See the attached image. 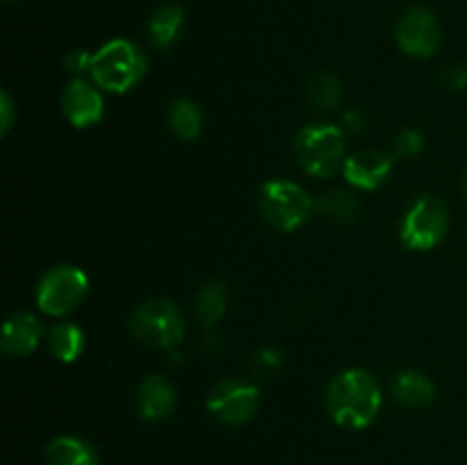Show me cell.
<instances>
[{
  "label": "cell",
  "mask_w": 467,
  "mask_h": 465,
  "mask_svg": "<svg viewBox=\"0 0 467 465\" xmlns=\"http://www.w3.org/2000/svg\"><path fill=\"white\" fill-rule=\"evenodd\" d=\"M381 404V386L377 377L363 367L345 369L328 383L327 408L337 427H369L377 419Z\"/></svg>",
  "instance_id": "1"
},
{
  "label": "cell",
  "mask_w": 467,
  "mask_h": 465,
  "mask_svg": "<svg viewBox=\"0 0 467 465\" xmlns=\"http://www.w3.org/2000/svg\"><path fill=\"white\" fill-rule=\"evenodd\" d=\"M149 71V59L140 44L130 39H112L91 57V82L109 94H126L141 82Z\"/></svg>",
  "instance_id": "2"
},
{
  "label": "cell",
  "mask_w": 467,
  "mask_h": 465,
  "mask_svg": "<svg viewBox=\"0 0 467 465\" xmlns=\"http://www.w3.org/2000/svg\"><path fill=\"white\" fill-rule=\"evenodd\" d=\"M347 141L342 128L327 121L308 123L295 140V155L299 167L308 176L328 178L342 169L347 155Z\"/></svg>",
  "instance_id": "3"
},
{
  "label": "cell",
  "mask_w": 467,
  "mask_h": 465,
  "mask_svg": "<svg viewBox=\"0 0 467 465\" xmlns=\"http://www.w3.org/2000/svg\"><path fill=\"white\" fill-rule=\"evenodd\" d=\"M130 333L141 345L153 349H176L185 336V319L181 308L169 299H149L130 315Z\"/></svg>",
  "instance_id": "4"
},
{
  "label": "cell",
  "mask_w": 467,
  "mask_h": 465,
  "mask_svg": "<svg viewBox=\"0 0 467 465\" xmlns=\"http://www.w3.org/2000/svg\"><path fill=\"white\" fill-rule=\"evenodd\" d=\"M258 210L269 226L281 232H292L308 222L315 201L296 182L269 181L260 187Z\"/></svg>",
  "instance_id": "5"
},
{
  "label": "cell",
  "mask_w": 467,
  "mask_h": 465,
  "mask_svg": "<svg viewBox=\"0 0 467 465\" xmlns=\"http://www.w3.org/2000/svg\"><path fill=\"white\" fill-rule=\"evenodd\" d=\"M89 292V278L76 264H57L36 283V305L50 317H67L80 308Z\"/></svg>",
  "instance_id": "6"
},
{
  "label": "cell",
  "mask_w": 467,
  "mask_h": 465,
  "mask_svg": "<svg viewBox=\"0 0 467 465\" xmlns=\"http://www.w3.org/2000/svg\"><path fill=\"white\" fill-rule=\"evenodd\" d=\"M450 228V212L438 196L422 194L406 208L400 223L404 246L413 251H429L441 244Z\"/></svg>",
  "instance_id": "7"
},
{
  "label": "cell",
  "mask_w": 467,
  "mask_h": 465,
  "mask_svg": "<svg viewBox=\"0 0 467 465\" xmlns=\"http://www.w3.org/2000/svg\"><path fill=\"white\" fill-rule=\"evenodd\" d=\"M260 390L255 383L242 378H223L210 390L208 410L223 424H244L258 410Z\"/></svg>",
  "instance_id": "8"
},
{
  "label": "cell",
  "mask_w": 467,
  "mask_h": 465,
  "mask_svg": "<svg viewBox=\"0 0 467 465\" xmlns=\"http://www.w3.org/2000/svg\"><path fill=\"white\" fill-rule=\"evenodd\" d=\"M397 44L406 55L418 59L431 57L441 46V23L427 7H413L397 23Z\"/></svg>",
  "instance_id": "9"
},
{
  "label": "cell",
  "mask_w": 467,
  "mask_h": 465,
  "mask_svg": "<svg viewBox=\"0 0 467 465\" xmlns=\"http://www.w3.org/2000/svg\"><path fill=\"white\" fill-rule=\"evenodd\" d=\"M62 112L73 128L96 126L105 114L100 87L85 78H73L62 94Z\"/></svg>",
  "instance_id": "10"
},
{
  "label": "cell",
  "mask_w": 467,
  "mask_h": 465,
  "mask_svg": "<svg viewBox=\"0 0 467 465\" xmlns=\"http://www.w3.org/2000/svg\"><path fill=\"white\" fill-rule=\"evenodd\" d=\"M342 173H345L347 182L358 190L372 191L386 185L388 178L392 173V158L383 155L381 150L365 149L358 153L349 155L342 164Z\"/></svg>",
  "instance_id": "11"
},
{
  "label": "cell",
  "mask_w": 467,
  "mask_h": 465,
  "mask_svg": "<svg viewBox=\"0 0 467 465\" xmlns=\"http://www.w3.org/2000/svg\"><path fill=\"white\" fill-rule=\"evenodd\" d=\"M44 328L36 315L16 310L3 324V351L9 356H30L39 346Z\"/></svg>",
  "instance_id": "12"
},
{
  "label": "cell",
  "mask_w": 467,
  "mask_h": 465,
  "mask_svg": "<svg viewBox=\"0 0 467 465\" xmlns=\"http://www.w3.org/2000/svg\"><path fill=\"white\" fill-rule=\"evenodd\" d=\"M137 406L146 422H162L176 408V390L162 374H153L141 381L140 392H137Z\"/></svg>",
  "instance_id": "13"
},
{
  "label": "cell",
  "mask_w": 467,
  "mask_h": 465,
  "mask_svg": "<svg viewBox=\"0 0 467 465\" xmlns=\"http://www.w3.org/2000/svg\"><path fill=\"white\" fill-rule=\"evenodd\" d=\"M392 397L406 408H424L436 397V386L420 369H404L392 378Z\"/></svg>",
  "instance_id": "14"
},
{
  "label": "cell",
  "mask_w": 467,
  "mask_h": 465,
  "mask_svg": "<svg viewBox=\"0 0 467 465\" xmlns=\"http://www.w3.org/2000/svg\"><path fill=\"white\" fill-rule=\"evenodd\" d=\"M185 27V12L178 5H162L149 21V39L158 50H171Z\"/></svg>",
  "instance_id": "15"
},
{
  "label": "cell",
  "mask_w": 467,
  "mask_h": 465,
  "mask_svg": "<svg viewBox=\"0 0 467 465\" xmlns=\"http://www.w3.org/2000/svg\"><path fill=\"white\" fill-rule=\"evenodd\" d=\"M46 465H99V454L85 438L59 436L46 447Z\"/></svg>",
  "instance_id": "16"
},
{
  "label": "cell",
  "mask_w": 467,
  "mask_h": 465,
  "mask_svg": "<svg viewBox=\"0 0 467 465\" xmlns=\"http://www.w3.org/2000/svg\"><path fill=\"white\" fill-rule=\"evenodd\" d=\"M228 305V292L222 281H208L194 294V317L205 328L214 326L223 317Z\"/></svg>",
  "instance_id": "17"
},
{
  "label": "cell",
  "mask_w": 467,
  "mask_h": 465,
  "mask_svg": "<svg viewBox=\"0 0 467 465\" xmlns=\"http://www.w3.org/2000/svg\"><path fill=\"white\" fill-rule=\"evenodd\" d=\"M85 331L71 322L55 324L48 331L50 354L62 363H76L85 351Z\"/></svg>",
  "instance_id": "18"
},
{
  "label": "cell",
  "mask_w": 467,
  "mask_h": 465,
  "mask_svg": "<svg viewBox=\"0 0 467 465\" xmlns=\"http://www.w3.org/2000/svg\"><path fill=\"white\" fill-rule=\"evenodd\" d=\"M169 128L182 141H194L203 130V112L192 98L173 100L169 108Z\"/></svg>",
  "instance_id": "19"
},
{
  "label": "cell",
  "mask_w": 467,
  "mask_h": 465,
  "mask_svg": "<svg viewBox=\"0 0 467 465\" xmlns=\"http://www.w3.org/2000/svg\"><path fill=\"white\" fill-rule=\"evenodd\" d=\"M315 208H317L322 214H327L331 222H337V223L356 222L360 212L358 199H356L351 191H345V190H333L328 191V194L319 196Z\"/></svg>",
  "instance_id": "20"
},
{
  "label": "cell",
  "mask_w": 467,
  "mask_h": 465,
  "mask_svg": "<svg viewBox=\"0 0 467 465\" xmlns=\"http://www.w3.org/2000/svg\"><path fill=\"white\" fill-rule=\"evenodd\" d=\"M308 98L322 112L336 109L342 100V85L333 73H315L308 82Z\"/></svg>",
  "instance_id": "21"
},
{
  "label": "cell",
  "mask_w": 467,
  "mask_h": 465,
  "mask_svg": "<svg viewBox=\"0 0 467 465\" xmlns=\"http://www.w3.org/2000/svg\"><path fill=\"white\" fill-rule=\"evenodd\" d=\"M424 137L420 130H413V128H406V130L397 132L395 141H392V155L395 158H413L422 150Z\"/></svg>",
  "instance_id": "22"
},
{
  "label": "cell",
  "mask_w": 467,
  "mask_h": 465,
  "mask_svg": "<svg viewBox=\"0 0 467 465\" xmlns=\"http://www.w3.org/2000/svg\"><path fill=\"white\" fill-rule=\"evenodd\" d=\"M283 365V354L276 346H263V349L255 351L254 360H251V367L258 377H272L278 367Z\"/></svg>",
  "instance_id": "23"
},
{
  "label": "cell",
  "mask_w": 467,
  "mask_h": 465,
  "mask_svg": "<svg viewBox=\"0 0 467 465\" xmlns=\"http://www.w3.org/2000/svg\"><path fill=\"white\" fill-rule=\"evenodd\" d=\"M91 57H94V53H89V50L76 48L67 55L64 67L73 78H85L91 73Z\"/></svg>",
  "instance_id": "24"
},
{
  "label": "cell",
  "mask_w": 467,
  "mask_h": 465,
  "mask_svg": "<svg viewBox=\"0 0 467 465\" xmlns=\"http://www.w3.org/2000/svg\"><path fill=\"white\" fill-rule=\"evenodd\" d=\"M441 82L451 91L465 89L467 87V67H463V64H451V67H447L445 71L441 73Z\"/></svg>",
  "instance_id": "25"
},
{
  "label": "cell",
  "mask_w": 467,
  "mask_h": 465,
  "mask_svg": "<svg viewBox=\"0 0 467 465\" xmlns=\"http://www.w3.org/2000/svg\"><path fill=\"white\" fill-rule=\"evenodd\" d=\"M12 121H14V103L12 98H9L7 91H3V94H0V132H3V135H7L9 128H12Z\"/></svg>",
  "instance_id": "26"
},
{
  "label": "cell",
  "mask_w": 467,
  "mask_h": 465,
  "mask_svg": "<svg viewBox=\"0 0 467 465\" xmlns=\"http://www.w3.org/2000/svg\"><path fill=\"white\" fill-rule=\"evenodd\" d=\"M342 121H345V130L351 132V135H360L368 128V117L363 112H356V109H349L342 117Z\"/></svg>",
  "instance_id": "27"
},
{
  "label": "cell",
  "mask_w": 467,
  "mask_h": 465,
  "mask_svg": "<svg viewBox=\"0 0 467 465\" xmlns=\"http://www.w3.org/2000/svg\"><path fill=\"white\" fill-rule=\"evenodd\" d=\"M463 190H465V194H467V169H465V173H463Z\"/></svg>",
  "instance_id": "28"
},
{
  "label": "cell",
  "mask_w": 467,
  "mask_h": 465,
  "mask_svg": "<svg viewBox=\"0 0 467 465\" xmlns=\"http://www.w3.org/2000/svg\"><path fill=\"white\" fill-rule=\"evenodd\" d=\"M7 3H9V0H7Z\"/></svg>",
  "instance_id": "29"
}]
</instances>
